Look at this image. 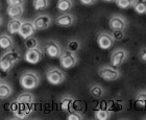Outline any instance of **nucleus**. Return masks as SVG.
<instances>
[{"label":"nucleus","mask_w":146,"mask_h":120,"mask_svg":"<svg viewBox=\"0 0 146 120\" xmlns=\"http://www.w3.org/2000/svg\"><path fill=\"white\" fill-rule=\"evenodd\" d=\"M46 80H48L49 84H51L53 86H58L65 82L66 74L60 68L52 67L46 71Z\"/></svg>","instance_id":"20e7f679"},{"label":"nucleus","mask_w":146,"mask_h":120,"mask_svg":"<svg viewBox=\"0 0 146 120\" xmlns=\"http://www.w3.org/2000/svg\"><path fill=\"white\" fill-rule=\"evenodd\" d=\"M97 44L99 48L104 50H109L113 48L115 44V39L113 38L112 34L107 31H101L97 36Z\"/></svg>","instance_id":"9d476101"},{"label":"nucleus","mask_w":146,"mask_h":120,"mask_svg":"<svg viewBox=\"0 0 146 120\" xmlns=\"http://www.w3.org/2000/svg\"><path fill=\"white\" fill-rule=\"evenodd\" d=\"M136 103L140 108H145L146 107V90H142L140 92L137 93V95L135 97Z\"/></svg>","instance_id":"a878e982"},{"label":"nucleus","mask_w":146,"mask_h":120,"mask_svg":"<svg viewBox=\"0 0 146 120\" xmlns=\"http://www.w3.org/2000/svg\"><path fill=\"white\" fill-rule=\"evenodd\" d=\"M16 100L21 105V108L24 109L28 114H31L33 112V105L35 103V95L31 92L26 90L25 92H22L21 94H19Z\"/></svg>","instance_id":"0eeeda50"},{"label":"nucleus","mask_w":146,"mask_h":120,"mask_svg":"<svg viewBox=\"0 0 146 120\" xmlns=\"http://www.w3.org/2000/svg\"><path fill=\"white\" fill-rule=\"evenodd\" d=\"M82 44L78 39H71L68 41L67 45H66V49L71 51V52L77 53L79 50L82 49Z\"/></svg>","instance_id":"5701e85b"},{"label":"nucleus","mask_w":146,"mask_h":120,"mask_svg":"<svg viewBox=\"0 0 146 120\" xmlns=\"http://www.w3.org/2000/svg\"><path fill=\"white\" fill-rule=\"evenodd\" d=\"M20 108H21V105H20V103L16 100V99L14 100V101L11 102V105H9V110H11V112H12V113H14V112H16V111H18Z\"/></svg>","instance_id":"473e14b6"},{"label":"nucleus","mask_w":146,"mask_h":120,"mask_svg":"<svg viewBox=\"0 0 146 120\" xmlns=\"http://www.w3.org/2000/svg\"><path fill=\"white\" fill-rule=\"evenodd\" d=\"M112 36L115 41H121L125 37L124 30H112Z\"/></svg>","instance_id":"7c9ffc66"},{"label":"nucleus","mask_w":146,"mask_h":120,"mask_svg":"<svg viewBox=\"0 0 146 120\" xmlns=\"http://www.w3.org/2000/svg\"><path fill=\"white\" fill-rule=\"evenodd\" d=\"M66 119L67 120H82V119H85V116H84L82 113H79V112L73 111L67 115Z\"/></svg>","instance_id":"c756f323"},{"label":"nucleus","mask_w":146,"mask_h":120,"mask_svg":"<svg viewBox=\"0 0 146 120\" xmlns=\"http://www.w3.org/2000/svg\"><path fill=\"white\" fill-rule=\"evenodd\" d=\"M63 51L64 50L62 48V45L56 40L50 39L44 44V52L50 59H60Z\"/></svg>","instance_id":"39448f33"},{"label":"nucleus","mask_w":146,"mask_h":120,"mask_svg":"<svg viewBox=\"0 0 146 120\" xmlns=\"http://www.w3.org/2000/svg\"><path fill=\"white\" fill-rule=\"evenodd\" d=\"M142 119H143V120H146V117H143V118H142Z\"/></svg>","instance_id":"e433bc0d"},{"label":"nucleus","mask_w":146,"mask_h":120,"mask_svg":"<svg viewBox=\"0 0 146 120\" xmlns=\"http://www.w3.org/2000/svg\"><path fill=\"white\" fill-rule=\"evenodd\" d=\"M19 84H20L21 88H23L24 90H27V91L34 90L40 86V84H41V77L35 71H31V70L24 71L20 75Z\"/></svg>","instance_id":"f03ea898"},{"label":"nucleus","mask_w":146,"mask_h":120,"mask_svg":"<svg viewBox=\"0 0 146 120\" xmlns=\"http://www.w3.org/2000/svg\"><path fill=\"white\" fill-rule=\"evenodd\" d=\"M128 25V22L124 16L115 14L109 20V26L112 30H125Z\"/></svg>","instance_id":"1a4fd4ad"},{"label":"nucleus","mask_w":146,"mask_h":120,"mask_svg":"<svg viewBox=\"0 0 146 120\" xmlns=\"http://www.w3.org/2000/svg\"><path fill=\"white\" fill-rule=\"evenodd\" d=\"M13 115H14V117L17 118V119H26V118L29 116V114H28L27 112L25 111L24 109L20 108L18 110V111H16L13 113Z\"/></svg>","instance_id":"c85d7f7f"},{"label":"nucleus","mask_w":146,"mask_h":120,"mask_svg":"<svg viewBox=\"0 0 146 120\" xmlns=\"http://www.w3.org/2000/svg\"><path fill=\"white\" fill-rule=\"evenodd\" d=\"M13 94V87L12 85L5 80H1L0 83V99H6L11 97Z\"/></svg>","instance_id":"6ab92c4d"},{"label":"nucleus","mask_w":146,"mask_h":120,"mask_svg":"<svg viewBox=\"0 0 146 120\" xmlns=\"http://www.w3.org/2000/svg\"><path fill=\"white\" fill-rule=\"evenodd\" d=\"M36 31V28L34 24V21H31V20H24L21 25L20 30H19V34H20V37L21 38L26 39V38L31 37V36H34Z\"/></svg>","instance_id":"4468645a"},{"label":"nucleus","mask_w":146,"mask_h":120,"mask_svg":"<svg viewBox=\"0 0 146 120\" xmlns=\"http://www.w3.org/2000/svg\"><path fill=\"white\" fill-rule=\"evenodd\" d=\"M133 9L139 15L146 14V0H134Z\"/></svg>","instance_id":"b1692460"},{"label":"nucleus","mask_w":146,"mask_h":120,"mask_svg":"<svg viewBox=\"0 0 146 120\" xmlns=\"http://www.w3.org/2000/svg\"><path fill=\"white\" fill-rule=\"evenodd\" d=\"M7 5H24L25 0H6Z\"/></svg>","instance_id":"72a5a7b5"},{"label":"nucleus","mask_w":146,"mask_h":120,"mask_svg":"<svg viewBox=\"0 0 146 120\" xmlns=\"http://www.w3.org/2000/svg\"><path fill=\"white\" fill-rule=\"evenodd\" d=\"M128 58V51L123 47H118L113 50L110 56V64L116 68H120Z\"/></svg>","instance_id":"423d86ee"},{"label":"nucleus","mask_w":146,"mask_h":120,"mask_svg":"<svg viewBox=\"0 0 146 120\" xmlns=\"http://www.w3.org/2000/svg\"><path fill=\"white\" fill-rule=\"evenodd\" d=\"M138 58H139L140 62H142L143 64H146V47H142V48L139 50Z\"/></svg>","instance_id":"2f4dec72"},{"label":"nucleus","mask_w":146,"mask_h":120,"mask_svg":"<svg viewBox=\"0 0 146 120\" xmlns=\"http://www.w3.org/2000/svg\"><path fill=\"white\" fill-rule=\"evenodd\" d=\"M25 12L24 5H9L6 9V15L11 19L21 18Z\"/></svg>","instance_id":"dca6fc26"},{"label":"nucleus","mask_w":146,"mask_h":120,"mask_svg":"<svg viewBox=\"0 0 146 120\" xmlns=\"http://www.w3.org/2000/svg\"><path fill=\"white\" fill-rule=\"evenodd\" d=\"M102 1H104V2H109V3H111V2H115L116 0H102Z\"/></svg>","instance_id":"c9c22d12"},{"label":"nucleus","mask_w":146,"mask_h":120,"mask_svg":"<svg viewBox=\"0 0 146 120\" xmlns=\"http://www.w3.org/2000/svg\"><path fill=\"white\" fill-rule=\"evenodd\" d=\"M74 101H75V98L73 96L66 94V95H63L60 98V100H58V107H60L62 111H69L72 108Z\"/></svg>","instance_id":"f3484780"},{"label":"nucleus","mask_w":146,"mask_h":120,"mask_svg":"<svg viewBox=\"0 0 146 120\" xmlns=\"http://www.w3.org/2000/svg\"><path fill=\"white\" fill-rule=\"evenodd\" d=\"M89 92H90V95L94 98H102L104 95H106V90L101 85H98V84H95L93 86L90 87L89 89Z\"/></svg>","instance_id":"4be33fe9"},{"label":"nucleus","mask_w":146,"mask_h":120,"mask_svg":"<svg viewBox=\"0 0 146 120\" xmlns=\"http://www.w3.org/2000/svg\"><path fill=\"white\" fill-rule=\"evenodd\" d=\"M113 112L109 107L106 108H98L97 110H95L94 112V117L97 120H108L111 118Z\"/></svg>","instance_id":"aec40b11"},{"label":"nucleus","mask_w":146,"mask_h":120,"mask_svg":"<svg viewBox=\"0 0 146 120\" xmlns=\"http://www.w3.org/2000/svg\"><path fill=\"white\" fill-rule=\"evenodd\" d=\"M116 5L121 9H127L133 7V3L134 0H116L115 1Z\"/></svg>","instance_id":"cd10ccee"},{"label":"nucleus","mask_w":146,"mask_h":120,"mask_svg":"<svg viewBox=\"0 0 146 120\" xmlns=\"http://www.w3.org/2000/svg\"><path fill=\"white\" fill-rule=\"evenodd\" d=\"M0 48L3 50H9L15 48V41L11 34L2 32L0 36Z\"/></svg>","instance_id":"2eb2a0df"},{"label":"nucleus","mask_w":146,"mask_h":120,"mask_svg":"<svg viewBox=\"0 0 146 120\" xmlns=\"http://www.w3.org/2000/svg\"><path fill=\"white\" fill-rule=\"evenodd\" d=\"M98 75L106 82H115L121 77V71L112 65H104L98 68Z\"/></svg>","instance_id":"7ed1b4c3"},{"label":"nucleus","mask_w":146,"mask_h":120,"mask_svg":"<svg viewBox=\"0 0 146 120\" xmlns=\"http://www.w3.org/2000/svg\"><path fill=\"white\" fill-rule=\"evenodd\" d=\"M49 4V0H33V6L36 11H44L48 9Z\"/></svg>","instance_id":"bb28decb"},{"label":"nucleus","mask_w":146,"mask_h":120,"mask_svg":"<svg viewBox=\"0 0 146 120\" xmlns=\"http://www.w3.org/2000/svg\"><path fill=\"white\" fill-rule=\"evenodd\" d=\"M77 63H78V58L76 53L71 52L67 49H65L60 56V64L64 69H71L75 67Z\"/></svg>","instance_id":"6e6552de"},{"label":"nucleus","mask_w":146,"mask_h":120,"mask_svg":"<svg viewBox=\"0 0 146 120\" xmlns=\"http://www.w3.org/2000/svg\"><path fill=\"white\" fill-rule=\"evenodd\" d=\"M24 56H22L21 51L16 48H12L9 50H5L0 58V68L3 72H9L15 65H17Z\"/></svg>","instance_id":"f257e3e1"},{"label":"nucleus","mask_w":146,"mask_h":120,"mask_svg":"<svg viewBox=\"0 0 146 120\" xmlns=\"http://www.w3.org/2000/svg\"><path fill=\"white\" fill-rule=\"evenodd\" d=\"M73 5H74L73 0H58L56 9L61 14L70 13V11L73 9Z\"/></svg>","instance_id":"412c9836"},{"label":"nucleus","mask_w":146,"mask_h":120,"mask_svg":"<svg viewBox=\"0 0 146 120\" xmlns=\"http://www.w3.org/2000/svg\"><path fill=\"white\" fill-rule=\"evenodd\" d=\"M24 46L26 49H31V48H36V47H40V42L39 40L36 39L34 36H31V37L24 39Z\"/></svg>","instance_id":"393cba45"},{"label":"nucleus","mask_w":146,"mask_h":120,"mask_svg":"<svg viewBox=\"0 0 146 120\" xmlns=\"http://www.w3.org/2000/svg\"><path fill=\"white\" fill-rule=\"evenodd\" d=\"M75 23V16L71 13H64L55 19V24L60 27H70Z\"/></svg>","instance_id":"ddd939ff"},{"label":"nucleus","mask_w":146,"mask_h":120,"mask_svg":"<svg viewBox=\"0 0 146 120\" xmlns=\"http://www.w3.org/2000/svg\"><path fill=\"white\" fill-rule=\"evenodd\" d=\"M24 20H22L21 18H15V19H11L9 22H7V25H6V29H7V32L11 34H19V30L21 28V25L23 23Z\"/></svg>","instance_id":"a211bd4d"},{"label":"nucleus","mask_w":146,"mask_h":120,"mask_svg":"<svg viewBox=\"0 0 146 120\" xmlns=\"http://www.w3.org/2000/svg\"><path fill=\"white\" fill-rule=\"evenodd\" d=\"M43 54H44V51L40 47L31 48V49H27L24 53V60L29 64L36 65L42 61Z\"/></svg>","instance_id":"9b49d317"},{"label":"nucleus","mask_w":146,"mask_h":120,"mask_svg":"<svg viewBox=\"0 0 146 120\" xmlns=\"http://www.w3.org/2000/svg\"><path fill=\"white\" fill-rule=\"evenodd\" d=\"M36 30H45L52 23V18L48 14H40L33 20Z\"/></svg>","instance_id":"f8f14e48"},{"label":"nucleus","mask_w":146,"mask_h":120,"mask_svg":"<svg viewBox=\"0 0 146 120\" xmlns=\"http://www.w3.org/2000/svg\"><path fill=\"white\" fill-rule=\"evenodd\" d=\"M79 2L85 6H91L97 2V0H79Z\"/></svg>","instance_id":"f704fd0d"}]
</instances>
